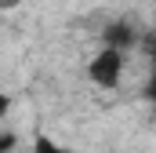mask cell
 Masks as SVG:
<instances>
[{"mask_svg":"<svg viewBox=\"0 0 156 153\" xmlns=\"http://www.w3.org/2000/svg\"><path fill=\"white\" fill-rule=\"evenodd\" d=\"M138 26L131 22V18H109L105 26H102V47H116V51H131L134 44H138Z\"/></svg>","mask_w":156,"mask_h":153,"instance_id":"obj_2","label":"cell"},{"mask_svg":"<svg viewBox=\"0 0 156 153\" xmlns=\"http://www.w3.org/2000/svg\"><path fill=\"white\" fill-rule=\"evenodd\" d=\"M123 66H127V55L116 47H98L87 62V80L102 91H116L120 80H123Z\"/></svg>","mask_w":156,"mask_h":153,"instance_id":"obj_1","label":"cell"},{"mask_svg":"<svg viewBox=\"0 0 156 153\" xmlns=\"http://www.w3.org/2000/svg\"><path fill=\"white\" fill-rule=\"evenodd\" d=\"M15 146H18V135L15 131H0V153H15Z\"/></svg>","mask_w":156,"mask_h":153,"instance_id":"obj_5","label":"cell"},{"mask_svg":"<svg viewBox=\"0 0 156 153\" xmlns=\"http://www.w3.org/2000/svg\"><path fill=\"white\" fill-rule=\"evenodd\" d=\"M142 99L149 106H156V62H153V69H149V76H145V84H142Z\"/></svg>","mask_w":156,"mask_h":153,"instance_id":"obj_4","label":"cell"},{"mask_svg":"<svg viewBox=\"0 0 156 153\" xmlns=\"http://www.w3.org/2000/svg\"><path fill=\"white\" fill-rule=\"evenodd\" d=\"M33 153H76V150H69V146L55 142L47 131H37V135H33Z\"/></svg>","mask_w":156,"mask_h":153,"instance_id":"obj_3","label":"cell"},{"mask_svg":"<svg viewBox=\"0 0 156 153\" xmlns=\"http://www.w3.org/2000/svg\"><path fill=\"white\" fill-rule=\"evenodd\" d=\"M11 106H15V99H11L7 91H0V120H4V117L11 113Z\"/></svg>","mask_w":156,"mask_h":153,"instance_id":"obj_6","label":"cell"}]
</instances>
